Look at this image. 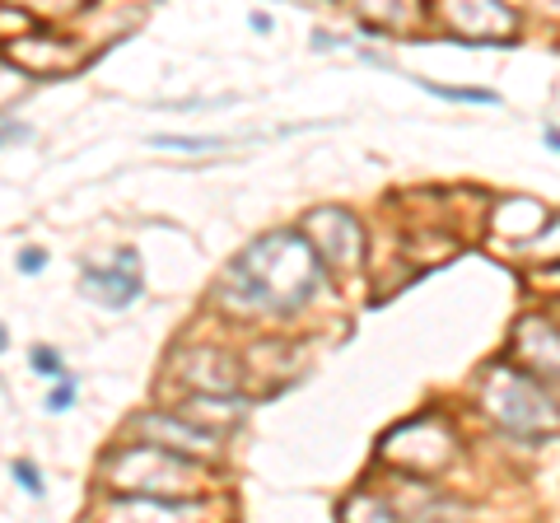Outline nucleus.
<instances>
[{
  "mask_svg": "<svg viewBox=\"0 0 560 523\" xmlns=\"http://www.w3.org/2000/svg\"><path fill=\"white\" fill-rule=\"evenodd\" d=\"M173 364L191 393H243V360L220 346H191Z\"/></svg>",
  "mask_w": 560,
  "mask_h": 523,
  "instance_id": "obj_10",
  "label": "nucleus"
},
{
  "mask_svg": "<svg viewBox=\"0 0 560 523\" xmlns=\"http://www.w3.org/2000/svg\"><path fill=\"white\" fill-rule=\"evenodd\" d=\"M5 61L28 80H51V75H80L84 66V43L75 38H57V33H20L5 43Z\"/></svg>",
  "mask_w": 560,
  "mask_h": 523,
  "instance_id": "obj_8",
  "label": "nucleus"
},
{
  "mask_svg": "<svg viewBox=\"0 0 560 523\" xmlns=\"http://www.w3.org/2000/svg\"><path fill=\"white\" fill-rule=\"evenodd\" d=\"M131 440H145V444H160L168 453H183L191 463H215L220 458V434L206 430L197 421H187L183 411H140L127 421Z\"/></svg>",
  "mask_w": 560,
  "mask_h": 523,
  "instance_id": "obj_6",
  "label": "nucleus"
},
{
  "mask_svg": "<svg viewBox=\"0 0 560 523\" xmlns=\"http://www.w3.org/2000/svg\"><path fill=\"white\" fill-rule=\"evenodd\" d=\"M28 364H33V374H43V379H61L66 374L61 351H51V346H38V351L28 356Z\"/></svg>",
  "mask_w": 560,
  "mask_h": 523,
  "instance_id": "obj_19",
  "label": "nucleus"
},
{
  "mask_svg": "<svg viewBox=\"0 0 560 523\" xmlns=\"http://www.w3.org/2000/svg\"><path fill=\"white\" fill-rule=\"evenodd\" d=\"M14 267H20L24 276H38L47 267V253L38 248V243H28V248H20V257H14Z\"/></svg>",
  "mask_w": 560,
  "mask_h": 523,
  "instance_id": "obj_22",
  "label": "nucleus"
},
{
  "mask_svg": "<svg viewBox=\"0 0 560 523\" xmlns=\"http://www.w3.org/2000/svg\"><path fill=\"white\" fill-rule=\"evenodd\" d=\"M70 403H75V379L61 374L57 388H51V397H47V411H70Z\"/></svg>",
  "mask_w": 560,
  "mask_h": 523,
  "instance_id": "obj_21",
  "label": "nucleus"
},
{
  "mask_svg": "<svg viewBox=\"0 0 560 523\" xmlns=\"http://www.w3.org/2000/svg\"><path fill=\"white\" fill-rule=\"evenodd\" d=\"M458 430H453L440 411H425V416H411V421L393 426L378 444V463L393 467L397 477H416V481H430L448 473L458 463Z\"/></svg>",
  "mask_w": 560,
  "mask_h": 523,
  "instance_id": "obj_4",
  "label": "nucleus"
},
{
  "mask_svg": "<svg viewBox=\"0 0 560 523\" xmlns=\"http://www.w3.org/2000/svg\"><path fill=\"white\" fill-rule=\"evenodd\" d=\"M183 416L220 434V430H234L243 416H248V397H243V393H191Z\"/></svg>",
  "mask_w": 560,
  "mask_h": 523,
  "instance_id": "obj_13",
  "label": "nucleus"
},
{
  "mask_svg": "<svg viewBox=\"0 0 560 523\" xmlns=\"http://www.w3.org/2000/svg\"><path fill=\"white\" fill-rule=\"evenodd\" d=\"M80 290H84V300H94L103 309H131L140 300V271H127V267H84L80 276Z\"/></svg>",
  "mask_w": 560,
  "mask_h": 523,
  "instance_id": "obj_12",
  "label": "nucleus"
},
{
  "mask_svg": "<svg viewBox=\"0 0 560 523\" xmlns=\"http://www.w3.org/2000/svg\"><path fill=\"white\" fill-rule=\"evenodd\" d=\"M300 234L313 243L327 276H355L364 267V224L346 206H318V211H308Z\"/></svg>",
  "mask_w": 560,
  "mask_h": 523,
  "instance_id": "obj_5",
  "label": "nucleus"
},
{
  "mask_svg": "<svg viewBox=\"0 0 560 523\" xmlns=\"http://www.w3.org/2000/svg\"><path fill=\"white\" fill-rule=\"evenodd\" d=\"M504 360L518 364L523 374H533L556 388V370H560V341H556V318L551 313H523L504 346Z\"/></svg>",
  "mask_w": 560,
  "mask_h": 523,
  "instance_id": "obj_9",
  "label": "nucleus"
},
{
  "mask_svg": "<svg viewBox=\"0 0 560 523\" xmlns=\"http://www.w3.org/2000/svg\"><path fill=\"white\" fill-rule=\"evenodd\" d=\"M341 519H393V504H388V496H374V491H360V496H350V500H341V510H337Z\"/></svg>",
  "mask_w": 560,
  "mask_h": 523,
  "instance_id": "obj_16",
  "label": "nucleus"
},
{
  "mask_svg": "<svg viewBox=\"0 0 560 523\" xmlns=\"http://www.w3.org/2000/svg\"><path fill=\"white\" fill-rule=\"evenodd\" d=\"M10 5H20L33 20H70V14L90 10L94 0H10Z\"/></svg>",
  "mask_w": 560,
  "mask_h": 523,
  "instance_id": "obj_15",
  "label": "nucleus"
},
{
  "mask_svg": "<svg viewBox=\"0 0 560 523\" xmlns=\"http://www.w3.org/2000/svg\"><path fill=\"white\" fill-rule=\"evenodd\" d=\"M355 20L370 38H393V33H411L425 24L430 0H350Z\"/></svg>",
  "mask_w": 560,
  "mask_h": 523,
  "instance_id": "obj_11",
  "label": "nucleus"
},
{
  "mask_svg": "<svg viewBox=\"0 0 560 523\" xmlns=\"http://www.w3.org/2000/svg\"><path fill=\"white\" fill-rule=\"evenodd\" d=\"M448 24L453 43H471V47H500L514 38V10L504 0H434Z\"/></svg>",
  "mask_w": 560,
  "mask_h": 523,
  "instance_id": "obj_7",
  "label": "nucleus"
},
{
  "mask_svg": "<svg viewBox=\"0 0 560 523\" xmlns=\"http://www.w3.org/2000/svg\"><path fill=\"white\" fill-rule=\"evenodd\" d=\"M248 24H253V28H257V33H267V28H271V20H267V14H261V10H257V14H253V20H248Z\"/></svg>",
  "mask_w": 560,
  "mask_h": 523,
  "instance_id": "obj_24",
  "label": "nucleus"
},
{
  "mask_svg": "<svg viewBox=\"0 0 560 523\" xmlns=\"http://www.w3.org/2000/svg\"><path fill=\"white\" fill-rule=\"evenodd\" d=\"M327 271L300 230H271L253 239L215 281V309L230 318H294L313 304Z\"/></svg>",
  "mask_w": 560,
  "mask_h": 523,
  "instance_id": "obj_1",
  "label": "nucleus"
},
{
  "mask_svg": "<svg viewBox=\"0 0 560 523\" xmlns=\"http://www.w3.org/2000/svg\"><path fill=\"white\" fill-rule=\"evenodd\" d=\"M477 403L490 421L518 444H541V440L551 444L556 440V388L533 374H523L510 360H495L481 374Z\"/></svg>",
  "mask_w": 560,
  "mask_h": 523,
  "instance_id": "obj_2",
  "label": "nucleus"
},
{
  "mask_svg": "<svg viewBox=\"0 0 560 523\" xmlns=\"http://www.w3.org/2000/svg\"><path fill=\"white\" fill-rule=\"evenodd\" d=\"M551 220V211L541 201H533V197H504L500 206H495V234H504V239H533V234H541V224Z\"/></svg>",
  "mask_w": 560,
  "mask_h": 523,
  "instance_id": "obj_14",
  "label": "nucleus"
},
{
  "mask_svg": "<svg viewBox=\"0 0 560 523\" xmlns=\"http://www.w3.org/2000/svg\"><path fill=\"white\" fill-rule=\"evenodd\" d=\"M103 481L113 496H160V500H201L206 491V463H191L183 453H168L160 444H121L103 458Z\"/></svg>",
  "mask_w": 560,
  "mask_h": 523,
  "instance_id": "obj_3",
  "label": "nucleus"
},
{
  "mask_svg": "<svg viewBox=\"0 0 560 523\" xmlns=\"http://www.w3.org/2000/svg\"><path fill=\"white\" fill-rule=\"evenodd\" d=\"M154 150H178V154H206V150H224V136H154Z\"/></svg>",
  "mask_w": 560,
  "mask_h": 523,
  "instance_id": "obj_17",
  "label": "nucleus"
},
{
  "mask_svg": "<svg viewBox=\"0 0 560 523\" xmlns=\"http://www.w3.org/2000/svg\"><path fill=\"white\" fill-rule=\"evenodd\" d=\"M14 141H33V127H24V121H5V127H0V150L14 146Z\"/></svg>",
  "mask_w": 560,
  "mask_h": 523,
  "instance_id": "obj_23",
  "label": "nucleus"
},
{
  "mask_svg": "<svg viewBox=\"0 0 560 523\" xmlns=\"http://www.w3.org/2000/svg\"><path fill=\"white\" fill-rule=\"evenodd\" d=\"M10 473H14V481H20V486H24V491H28L33 500H43V473H38V467H33L28 458H14V467H10Z\"/></svg>",
  "mask_w": 560,
  "mask_h": 523,
  "instance_id": "obj_20",
  "label": "nucleus"
},
{
  "mask_svg": "<svg viewBox=\"0 0 560 523\" xmlns=\"http://www.w3.org/2000/svg\"><path fill=\"white\" fill-rule=\"evenodd\" d=\"M425 94L434 98H453V103H495V90H458V84H434V80H416Z\"/></svg>",
  "mask_w": 560,
  "mask_h": 523,
  "instance_id": "obj_18",
  "label": "nucleus"
},
{
  "mask_svg": "<svg viewBox=\"0 0 560 523\" xmlns=\"http://www.w3.org/2000/svg\"><path fill=\"white\" fill-rule=\"evenodd\" d=\"M5 346H10V333H5V323H0V351H5Z\"/></svg>",
  "mask_w": 560,
  "mask_h": 523,
  "instance_id": "obj_25",
  "label": "nucleus"
}]
</instances>
